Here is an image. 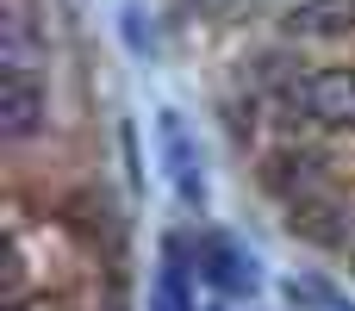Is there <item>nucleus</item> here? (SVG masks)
I'll use <instances>...</instances> for the list:
<instances>
[{
	"instance_id": "obj_5",
	"label": "nucleus",
	"mask_w": 355,
	"mask_h": 311,
	"mask_svg": "<svg viewBox=\"0 0 355 311\" xmlns=\"http://www.w3.org/2000/svg\"><path fill=\"white\" fill-rule=\"evenodd\" d=\"M50 125V94L37 75H6L0 81V137L6 143H31Z\"/></svg>"
},
{
	"instance_id": "obj_11",
	"label": "nucleus",
	"mask_w": 355,
	"mask_h": 311,
	"mask_svg": "<svg viewBox=\"0 0 355 311\" xmlns=\"http://www.w3.org/2000/svg\"><path fill=\"white\" fill-rule=\"evenodd\" d=\"M6 311H31V305H25V299H6Z\"/></svg>"
},
{
	"instance_id": "obj_10",
	"label": "nucleus",
	"mask_w": 355,
	"mask_h": 311,
	"mask_svg": "<svg viewBox=\"0 0 355 311\" xmlns=\"http://www.w3.org/2000/svg\"><path fill=\"white\" fill-rule=\"evenodd\" d=\"M119 25H125V44H131V50H137V56L150 62V56H156V31H144L137 6H125V12H119Z\"/></svg>"
},
{
	"instance_id": "obj_1",
	"label": "nucleus",
	"mask_w": 355,
	"mask_h": 311,
	"mask_svg": "<svg viewBox=\"0 0 355 311\" xmlns=\"http://www.w3.org/2000/svg\"><path fill=\"white\" fill-rule=\"evenodd\" d=\"M156 150H162V175H168V187H175V199H181L187 212H206V199H212L206 162H200V143H193V131H187V118H181L175 106L156 112Z\"/></svg>"
},
{
	"instance_id": "obj_7",
	"label": "nucleus",
	"mask_w": 355,
	"mask_h": 311,
	"mask_svg": "<svg viewBox=\"0 0 355 311\" xmlns=\"http://www.w3.org/2000/svg\"><path fill=\"white\" fill-rule=\"evenodd\" d=\"M150 311H200L193 287H187V237H162V268L150 287Z\"/></svg>"
},
{
	"instance_id": "obj_6",
	"label": "nucleus",
	"mask_w": 355,
	"mask_h": 311,
	"mask_svg": "<svg viewBox=\"0 0 355 311\" xmlns=\"http://www.w3.org/2000/svg\"><path fill=\"white\" fill-rule=\"evenodd\" d=\"M287 37H306V44H324V37H349L355 31V0H300L287 6Z\"/></svg>"
},
{
	"instance_id": "obj_12",
	"label": "nucleus",
	"mask_w": 355,
	"mask_h": 311,
	"mask_svg": "<svg viewBox=\"0 0 355 311\" xmlns=\"http://www.w3.org/2000/svg\"><path fill=\"white\" fill-rule=\"evenodd\" d=\"M206 311H225V305H206Z\"/></svg>"
},
{
	"instance_id": "obj_8",
	"label": "nucleus",
	"mask_w": 355,
	"mask_h": 311,
	"mask_svg": "<svg viewBox=\"0 0 355 311\" xmlns=\"http://www.w3.org/2000/svg\"><path fill=\"white\" fill-rule=\"evenodd\" d=\"M44 56H50V50H44V37L31 31V19H25L19 6H6V12H0V69H6V75H37Z\"/></svg>"
},
{
	"instance_id": "obj_2",
	"label": "nucleus",
	"mask_w": 355,
	"mask_h": 311,
	"mask_svg": "<svg viewBox=\"0 0 355 311\" xmlns=\"http://www.w3.org/2000/svg\"><path fill=\"white\" fill-rule=\"evenodd\" d=\"M293 118L318 131H355V69H312L287 87Z\"/></svg>"
},
{
	"instance_id": "obj_3",
	"label": "nucleus",
	"mask_w": 355,
	"mask_h": 311,
	"mask_svg": "<svg viewBox=\"0 0 355 311\" xmlns=\"http://www.w3.org/2000/svg\"><path fill=\"white\" fill-rule=\"evenodd\" d=\"M193 268H200V281H206L218 299H250V293L262 287L256 256H250L237 237H225V231H200V243H193Z\"/></svg>"
},
{
	"instance_id": "obj_4",
	"label": "nucleus",
	"mask_w": 355,
	"mask_h": 311,
	"mask_svg": "<svg viewBox=\"0 0 355 311\" xmlns=\"http://www.w3.org/2000/svg\"><path fill=\"white\" fill-rule=\"evenodd\" d=\"M287 237H300V243H312V249H349L355 243V199L331 193V187L293 199V206H287Z\"/></svg>"
},
{
	"instance_id": "obj_9",
	"label": "nucleus",
	"mask_w": 355,
	"mask_h": 311,
	"mask_svg": "<svg viewBox=\"0 0 355 311\" xmlns=\"http://www.w3.org/2000/svg\"><path fill=\"white\" fill-rule=\"evenodd\" d=\"M281 293H287V305H300V311H355V305H343L337 281H324V274H287Z\"/></svg>"
}]
</instances>
